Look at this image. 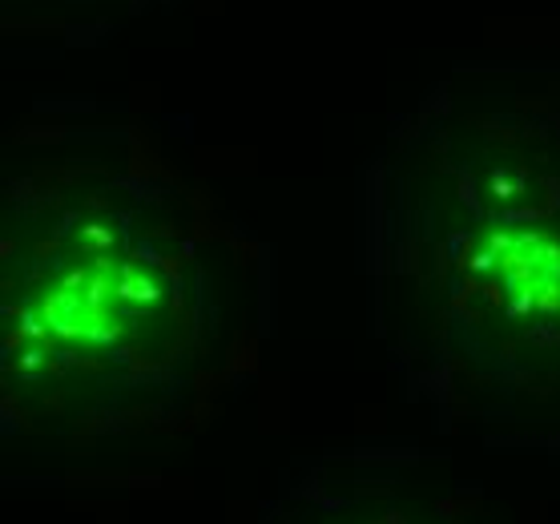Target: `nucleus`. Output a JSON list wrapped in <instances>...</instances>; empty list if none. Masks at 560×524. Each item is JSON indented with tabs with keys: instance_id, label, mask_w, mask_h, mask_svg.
I'll use <instances>...</instances> for the list:
<instances>
[{
	"instance_id": "nucleus-1",
	"label": "nucleus",
	"mask_w": 560,
	"mask_h": 524,
	"mask_svg": "<svg viewBox=\"0 0 560 524\" xmlns=\"http://www.w3.org/2000/svg\"><path fill=\"white\" fill-rule=\"evenodd\" d=\"M114 299H117V279L109 275L105 263L90 270H73L69 279L52 294H45L40 303V323L45 331L65 335V339H102L109 335L114 323Z\"/></svg>"
},
{
	"instance_id": "nucleus-2",
	"label": "nucleus",
	"mask_w": 560,
	"mask_h": 524,
	"mask_svg": "<svg viewBox=\"0 0 560 524\" xmlns=\"http://www.w3.org/2000/svg\"><path fill=\"white\" fill-rule=\"evenodd\" d=\"M497 270L504 275L521 303L548 311L560 294V246L545 234H512L504 238V255H497Z\"/></svg>"
},
{
	"instance_id": "nucleus-3",
	"label": "nucleus",
	"mask_w": 560,
	"mask_h": 524,
	"mask_svg": "<svg viewBox=\"0 0 560 524\" xmlns=\"http://www.w3.org/2000/svg\"><path fill=\"white\" fill-rule=\"evenodd\" d=\"M117 299L153 303V299H158V282H153L141 267H121V270H117Z\"/></svg>"
}]
</instances>
